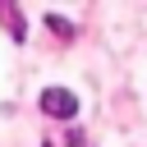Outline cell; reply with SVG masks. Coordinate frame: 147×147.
<instances>
[{"label":"cell","instance_id":"3","mask_svg":"<svg viewBox=\"0 0 147 147\" xmlns=\"http://www.w3.org/2000/svg\"><path fill=\"white\" fill-rule=\"evenodd\" d=\"M46 23H51V32H55V37H74V28H69L64 18H55V14H46Z\"/></svg>","mask_w":147,"mask_h":147},{"label":"cell","instance_id":"2","mask_svg":"<svg viewBox=\"0 0 147 147\" xmlns=\"http://www.w3.org/2000/svg\"><path fill=\"white\" fill-rule=\"evenodd\" d=\"M0 23L9 28L14 41H28V23H23V9L18 5H0Z\"/></svg>","mask_w":147,"mask_h":147},{"label":"cell","instance_id":"1","mask_svg":"<svg viewBox=\"0 0 147 147\" xmlns=\"http://www.w3.org/2000/svg\"><path fill=\"white\" fill-rule=\"evenodd\" d=\"M41 110H46L51 119H74V115H78V96H74L69 87H46V92H41Z\"/></svg>","mask_w":147,"mask_h":147},{"label":"cell","instance_id":"4","mask_svg":"<svg viewBox=\"0 0 147 147\" xmlns=\"http://www.w3.org/2000/svg\"><path fill=\"white\" fill-rule=\"evenodd\" d=\"M41 147H55V142H41Z\"/></svg>","mask_w":147,"mask_h":147}]
</instances>
